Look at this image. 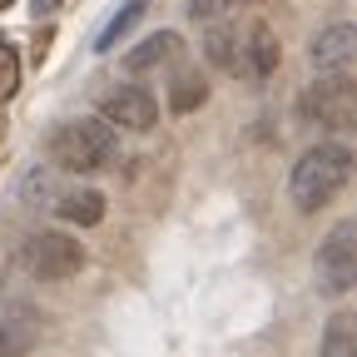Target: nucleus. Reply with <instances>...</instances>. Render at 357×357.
<instances>
[{
    "label": "nucleus",
    "mask_w": 357,
    "mask_h": 357,
    "mask_svg": "<svg viewBox=\"0 0 357 357\" xmlns=\"http://www.w3.org/2000/svg\"><path fill=\"white\" fill-rule=\"evenodd\" d=\"M347 178H352V149L337 144V139H328V144L307 149V154L293 164L288 194H293V204H298L303 213H318V208H328V204L347 189Z\"/></svg>",
    "instance_id": "obj_1"
},
{
    "label": "nucleus",
    "mask_w": 357,
    "mask_h": 357,
    "mask_svg": "<svg viewBox=\"0 0 357 357\" xmlns=\"http://www.w3.org/2000/svg\"><path fill=\"white\" fill-rule=\"evenodd\" d=\"M50 154L70 174H95V169H109L119 159V134L105 119H70L55 129Z\"/></svg>",
    "instance_id": "obj_2"
},
{
    "label": "nucleus",
    "mask_w": 357,
    "mask_h": 357,
    "mask_svg": "<svg viewBox=\"0 0 357 357\" xmlns=\"http://www.w3.org/2000/svg\"><path fill=\"white\" fill-rule=\"evenodd\" d=\"M20 268L30 278H40V283H65V278H75L79 268H84V248H79V238H70V234H30L25 238V248H20Z\"/></svg>",
    "instance_id": "obj_3"
},
{
    "label": "nucleus",
    "mask_w": 357,
    "mask_h": 357,
    "mask_svg": "<svg viewBox=\"0 0 357 357\" xmlns=\"http://www.w3.org/2000/svg\"><path fill=\"white\" fill-rule=\"evenodd\" d=\"M352 283H357V223L342 218L318 243V288L328 298H342Z\"/></svg>",
    "instance_id": "obj_4"
},
{
    "label": "nucleus",
    "mask_w": 357,
    "mask_h": 357,
    "mask_svg": "<svg viewBox=\"0 0 357 357\" xmlns=\"http://www.w3.org/2000/svg\"><path fill=\"white\" fill-rule=\"evenodd\" d=\"M100 119L109 129H129V134H149L159 124V100L139 84H114L100 100Z\"/></svg>",
    "instance_id": "obj_5"
},
{
    "label": "nucleus",
    "mask_w": 357,
    "mask_h": 357,
    "mask_svg": "<svg viewBox=\"0 0 357 357\" xmlns=\"http://www.w3.org/2000/svg\"><path fill=\"white\" fill-rule=\"evenodd\" d=\"M303 114L307 119H318L323 129H352L357 124V89H352V79H318L303 95Z\"/></svg>",
    "instance_id": "obj_6"
},
{
    "label": "nucleus",
    "mask_w": 357,
    "mask_h": 357,
    "mask_svg": "<svg viewBox=\"0 0 357 357\" xmlns=\"http://www.w3.org/2000/svg\"><path fill=\"white\" fill-rule=\"evenodd\" d=\"M352 65H357V30L347 20L328 25L312 40V70H318V79H352Z\"/></svg>",
    "instance_id": "obj_7"
},
{
    "label": "nucleus",
    "mask_w": 357,
    "mask_h": 357,
    "mask_svg": "<svg viewBox=\"0 0 357 357\" xmlns=\"http://www.w3.org/2000/svg\"><path fill=\"white\" fill-rule=\"evenodd\" d=\"M40 342V312L20 298L0 303V357H25Z\"/></svg>",
    "instance_id": "obj_8"
},
{
    "label": "nucleus",
    "mask_w": 357,
    "mask_h": 357,
    "mask_svg": "<svg viewBox=\"0 0 357 357\" xmlns=\"http://www.w3.org/2000/svg\"><path fill=\"white\" fill-rule=\"evenodd\" d=\"M184 55V40H178L174 30H154L139 50H129V60H124V70H134V75H144V70H154V65H169V60H178Z\"/></svg>",
    "instance_id": "obj_9"
},
{
    "label": "nucleus",
    "mask_w": 357,
    "mask_h": 357,
    "mask_svg": "<svg viewBox=\"0 0 357 357\" xmlns=\"http://www.w3.org/2000/svg\"><path fill=\"white\" fill-rule=\"evenodd\" d=\"M55 213L65 223H79V229H95L105 218V194L100 189H70L65 199H55Z\"/></svg>",
    "instance_id": "obj_10"
},
{
    "label": "nucleus",
    "mask_w": 357,
    "mask_h": 357,
    "mask_svg": "<svg viewBox=\"0 0 357 357\" xmlns=\"http://www.w3.org/2000/svg\"><path fill=\"white\" fill-rule=\"evenodd\" d=\"M243 70L253 79H268L278 70V35L268 30V25H253L248 30V55H243Z\"/></svg>",
    "instance_id": "obj_11"
},
{
    "label": "nucleus",
    "mask_w": 357,
    "mask_h": 357,
    "mask_svg": "<svg viewBox=\"0 0 357 357\" xmlns=\"http://www.w3.org/2000/svg\"><path fill=\"white\" fill-rule=\"evenodd\" d=\"M204 50H208V60L218 65V70H229V75H238V65H243V45H238V30L234 25H213L208 35H204Z\"/></svg>",
    "instance_id": "obj_12"
},
{
    "label": "nucleus",
    "mask_w": 357,
    "mask_h": 357,
    "mask_svg": "<svg viewBox=\"0 0 357 357\" xmlns=\"http://www.w3.org/2000/svg\"><path fill=\"white\" fill-rule=\"evenodd\" d=\"M144 10H149V0H129L124 10H114V15L105 20V30L95 35V50H114V45H119V40H124L134 25L144 20Z\"/></svg>",
    "instance_id": "obj_13"
},
{
    "label": "nucleus",
    "mask_w": 357,
    "mask_h": 357,
    "mask_svg": "<svg viewBox=\"0 0 357 357\" xmlns=\"http://www.w3.org/2000/svg\"><path fill=\"white\" fill-rule=\"evenodd\" d=\"M323 357H357V318L347 307L333 312V323L323 333Z\"/></svg>",
    "instance_id": "obj_14"
},
{
    "label": "nucleus",
    "mask_w": 357,
    "mask_h": 357,
    "mask_svg": "<svg viewBox=\"0 0 357 357\" xmlns=\"http://www.w3.org/2000/svg\"><path fill=\"white\" fill-rule=\"evenodd\" d=\"M204 100H208L204 79H199V75H184V79L174 84V95H169V109H174V114H189V109H199Z\"/></svg>",
    "instance_id": "obj_15"
},
{
    "label": "nucleus",
    "mask_w": 357,
    "mask_h": 357,
    "mask_svg": "<svg viewBox=\"0 0 357 357\" xmlns=\"http://www.w3.org/2000/svg\"><path fill=\"white\" fill-rule=\"evenodd\" d=\"M20 89V50L10 40H0V105Z\"/></svg>",
    "instance_id": "obj_16"
},
{
    "label": "nucleus",
    "mask_w": 357,
    "mask_h": 357,
    "mask_svg": "<svg viewBox=\"0 0 357 357\" xmlns=\"http://www.w3.org/2000/svg\"><path fill=\"white\" fill-rule=\"evenodd\" d=\"M243 0H189V15L194 20H223L229 10H238Z\"/></svg>",
    "instance_id": "obj_17"
},
{
    "label": "nucleus",
    "mask_w": 357,
    "mask_h": 357,
    "mask_svg": "<svg viewBox=\"0 0 357 357\" xmlns=\"http://www.w3.org/2000/svg\"><path fill=\"white\" fill-rule=\"evenodd\" d=\"M50 10H60V0H35V15H50Z\"/></svg>",
    "instance_id": "obj_18"
},
{
    "label": "nucleus",
    "mask_w": 357,
    "mask_h": 357,
    "mask_svg": "<svg viewBox=\"0 0 357 357\" xmlns=\"http://www.w3.org/2000/svg\"><path fill=\"white\" fill-rule=\"evenodd\" d=\"M6 6H15V0H0V10H6Z\"/></svg>",
    "instance_id": "obj_19"
},
{
    "label": "nucleus",
    "mask_w": 357,
    "mask_h": 357,
    "mask_svg": "<svg viewBox=\"0 0 357 357\" xmlns=\"http://www.w3.org/2000/svg\"><path fill=\"white\" fill-rule=\"evenodd\" d=\"M0 134H6V119H0Z\"/></svg>",
    "instance_id": "obj_20"
}]
</instances>
